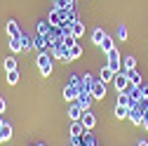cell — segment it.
<instances>
[{
  "mask_svg": "<svg viewBox=\"0 0 148 146\" xmlns=\"http://www.w3.org/2000/svg\"><path fill=\"white\" fill-rule=\"evenodd\" d=\"M21 45H24V50H33V35L31 33H21Z\"/></svg>",
  "mask_w": 148,
  "mask_h": 146,
  "instance_id": "25",
  "label": "cell"
},
{
  "mask_svg": "<svg viewBox=\"0 0 148 146\" xmlns=\"http://www.w3.org/2000/svg\"><path fill=\"white\" fill-rule=\"evenodd\" d=\"M10 50H12V54H19V52H24L21 35H19V38H10Z\"/></svg>",
  "mask_w": 148,
  "mask_h": 146,
  "instance_id": "18",
  "label": "cell"
},
{
  "mask_svg": "<svg viewBox=\"0 0 148 146\" xmlns=\"http://www.w3.org/2000/svg\"><path fill=\"white\" fill-rule=\"evenodd\" d=\"M118 104H120V106H127V108H132L136 101L132 99V94H129V92H120V94H118Z\"/></svg>",
  "mask_w": 148,
  "mask_h": 146,
  "instance_id": "14",
  "label": "cell"
},
{
  "mask_svg": "<svg viewBox=\"0 0 148 146\" xmlns=\"http://www.w3.org/2000/svg\"><path fill=\"white\" fill-rule=\"evenodd\" d=\"M33 50H38V52L47 50V38H45V35H38V33L33 35Z\"/></svg>",
  "mask_w": 148,
  "mask_h": 146,
  "instance_id": "13",
  "label": "cell"
},
{
  "mask_svg": "<svg viewBox=\"0 0 148 146\" xmlns=\"http://www.w3.org/2000/svg\"><path fill=\"white\" fill-rule=\"evenodd\" d=\"M127 116H129V108H127V106H120V104H118V106H115V118H118V120H125Z\"/></svg>",
  "mask_w": 148,
  "mask_h": 146,
  "instance_id": "24",
  "label": "cell"
},
{
  "mask_svg": "<svg viewBox=\"0 0 148 146\" xmlns=\"http://www.w3.org/2000/svg\"><path fill=\"white\" fill-rule=\"evenodd\" d=\"M127 118H129V120H132L134 125H141L146 116H143V111H141V108H139V104H134L132 108H129V116H127Z\"/></svg>",
  "mask_w": 148,
  "mask_h": 146,
  "instance_id": "8",
  "label": "cell"
},
{
  "mask_svg": "<svg viewBox=\"0 0 148 146\" xmlns=\"http://www.w3.org/2000/svg\"><path fill=\"white\" fill-rule=\"evenodd\" d=\"M3 125H5V123H3V118H0V127H3Z\"/></svg>",
  "mask_w": 148,
  "mask_h": 146,
  "instance_id": "32",
  "label": "cell"
},
{
  "mask_svg": "<svg viewBox=\"0 0 148 146\" xmlns=\"http://www.w3.org/2000/svg\"><path fill=\"white\" fill-rule=\"evenodd\" d=\"M92 97L94 99H103L106 97V83H101V80H94V85H92Z\"/></svg>",
  "mask_w": 148,
  "mask_h": 146,
  "instance_id": "9",
  "label": "cell"
},
{
  "mask_svg": "<svg viewBox=\"0 0 148 146\" xmlns=\"http://www.w3.org/2000/svg\"><path fill=\"white\" fill-rule=\"evenodd\" d=\"M127 80H129V85H132V87H139V85L143 83V78H141V73H139L136 68H132V71H127Z\"/></svg>",
  "mask_w": 148,
  "mask_h": 146,
  "instance_id": "12",
  "label": "cell"
},
{
  "mask_svg": "<svg viewBox=\"0 0 148 146\" xmlns=\"http://www.w3.org/2000/svg\"><path fill=\"white\" fill-rule=\"evenodd\" d=\"M80 123H82V127H85V130H94V125H97V116L87 108V111L82 113V118H80Z\"/></svg>",
  "mask_w": 148,
  "mask_h": 146,
  "instance_id": "7",
  "label": "cell"
},
{
  "mask_svg": "<svg viewBox=\"0 0 148 146\" xmlns=\"http://www.w3.org/2000/svg\"><path fill=\"white\" fill-rule=\"evenodd\" d=\"M78 97H80V85L68 83V85L64 87V99H66V101H78Z\"/></svg>",
  "mask_w": 148,
  "mask_h": 146,
  "instance_id": "5",
  "label": "cell"
},
{
  "mask_svg": "<svg viewBox=\"0 0 148 146\" xmlns=\"http://www.w3.org/2000/svg\"><path fill=\"white\" fill-rule=\"evenodd\" d=\"M92 101H94V97H92V92H80V97H78V104L85 108V111H87V108L92 106Z\"/></svg>",
  "mask_w": 148,
  "mask_h": 146,
  "instance_id": "15",
  "label": "cell"
},
{
  "mask_svg": "<svg viewBox=\"0 0 148 146\" xmlns=\"http://www.w3.org/2000/svg\"><path fill=\"white\" fill-rule=\"evenodd\" d=\"M71 146H75V144H71Z\"/></svg>",
  "mask_w": 148,
  "mask_h": 146,
  "instance_id": "34",
  "label": "cell"
},
{
  "mask_svg": "<svg viewBox=\"0 0 148 146\" xmlns=\"http://www.w3.org/2000/svg\"><path fill=\"white\" fill-rule=\"evenodd\" d=\"M106 57H108V61H106V66L110 68V71H113V73H120L122 71V57H120V52L113 47V50H110L108 54H106Z\"/></svg>",
  "mask_w": 148,
  "mask_h": 146,
  "instance_id": "3",
  "label": "cell"
},
{
  "mask_svg": "<svg viewBox=\"0 0 148 146\" xmlns=\"http://www.w3.org/2000/svg\"><path fill=\"white\" fill-rule=\"evenodd\" d=\"M127 35H129L127 26H120V28H118V40H122V43H125V40H127Z\"/></svg>",
  "mask_w": 148,
  "mask_h": 146,
  "instance_id": "29",
  "label": "cell"
},
{
  "mask_svg": "<svg viewBox=\"0 0 148 146\" xmlns=\"http://www.w3.org/2000/svg\"><path fill=\"white\" fill-rule=\"evenodd\" d=\"M113 78H115V73H113V71H110L108 66H103V68H101V73H99V80L108 85V83H113Z\"/></svg>",
  "mask_w": 148,
  "mask_h": 146,
  "instance_id": "17",
  "label": "cell"
},
{
  "mask_svg": "<svg viewBox=\"0 0 148 146\" xmlns=\"http://www.w3.org/2000/svg\"><path fill=\"white\" fill-rule=\"evenodd\" d=\"M5 28H7V35H10V38H19V35L24 33V31L19 28V24H16V19H10Z\"/></svg>",
  "mask_w": 148,
  "mask_h": 146,
  "instance_id": "11",
  "label": "cell"
},
{
  "mask_svg": "<svg viewBox=\"0 0 148 146\" xmlns=\"http://www.w3.org/2000/svg\"><path fill=\"white\" fill-rule=\"evenodd\" d=\"M38 146H45V144H38Z\"/></svg>",
  "mask_w": 148,
  "mask_h": 146,
  "instance_id": "33",
  "label": "cell"
},
{
  "mask_svg": "<svg viewBox=\"0 0 148 146\" xmlns=\"http://www.w3.org/2000/svg\"><path fill=\"white\" fill-rule=\"evenodd\" d=\"M82 113H85V108H82L78 101H73V104H71V108H68V120H71V123H75V120H80V118H82Z\"/></svg>",
  "mask_w": 148,
  "mask_h": 146,
  "instance_id": "6",
  "label": "cell"
},
{
  "mask_svg": "<svg viewBox=\"0 0 148 146\" xmlns=\"http://www.w3.org/2000/svg\"><path fill=\"white\" fill-rule=\"evenodd\" d=\"M71 33H73V38H82V35H85V26H82V21H73Z\"/></svg>",
  "mask_w": 148,
  "mask_h": 146,
  "instance_id": "19",
  "label": "cell"
},
{
  "mask_svg": "<svg viewBox=\"0 0 148 146\" xmlns=\"http://www.w3.org/2000/svg\"><path fill=\"white\" fill-rule=\"evenodd\" d=\"M85 132H87V130L82 127V123H80V120H75V123H71V130H68L71 139H80V137H82Z\"/></svg>",
  "mask_w": 148,
  "mask_h": 146,
  "instance_id": "10",
  "label": "cell"
},
{
  "mask_svg": "<svg viewBox=\"0 0 148 146\" xmlns=\"http://www.w3.org/2000/svg\"><path fill=\"white\" fill-rule=\"evenodd\" d=\"M68 57H71V61H75V59H80V57H82V45H80V43H75V45H71V47H68Z\"/></svg>",
  "mask_w": 148,
  "mask_h": 146,
  "instance_id": "16",
  "label": "cell"
},
{
  "mask_svg": "<svg viewBox=\"0 0 148 146\" xmlns=\"http://www.w3.org/2000/svg\"><path fill=\"white\" fill-rule=\"evenodd\" d=\"M99 47L103 50V54H108L110 50H113V47H115V45H113V38H110V35H106V38H103V43H101Z\"/></svg>",
  "mask_w": 148,
  "mask_h": 146,
  "instance_id": "23",
  "label": "cell"
},
{
  "mask_svg": "<svg viewBox=\"0 0 148 146\" xmlns=\"http://www.w3.org/2000/svg\"><path fill=\"white\" fill-rule=\"evenodd\" d=\"M139 146H148V141H139Z\"/></svg>",
  "mask_w": 148,
  "mask_h": 146,
  "instance_id": "31",
  "label": "cell"
},
{
  "mask_svg": "<svg viewBox=\"0 0 148 146\" xmlns=\"http://www.w3.org/2000/svg\"><path fill=\"white\" fill-rule=\"evenodd\" d=\"M5 108H7V104H5V99H3V97H0V113H3Z\"/></svg>",
  "mask_w": 148,
  "mask_h": 146,
  "instance_id": "30",
  "label": "cell"
},
{
  "mask_svg": "<svg viewBox=\"0 0 148 146\" xmlns=\"http://www.w3.org/2000/svg\"><path fill=\"white\" fill-rule=\"evenodd\" d=\"M122 68H125V71H132V68H136V57L127 54V57L122 59Z\"/></svg>",
  "mask_w": 148,
  "mask_h": 146,
  "instance_id": "22",
  "label": "cell"
},
{
  "mask_svg": "<svg viewBox=\"0 0 148 146\" xmlns=\"http://www.w3.org/2000/svg\"><path fill=\"white\" fill-rule=\"evenodd\" d=\"M35 64H38L42 78H49V76H52V71H54V61H52V57H49V52H47V50H45V52H38V57H35Z\"/></svg>",
  "mask_w": 148,
  "mask_h": 146,
  "instance_id": "1",
  "label": "cell"
},
{
  "mask_svg": "<svg viewBox=\"0 0 148 146\" xmlns=\"http://www.w3.org/2000/svg\"><path fill=\"white\" fill-rule=\"evenodd\" d=\"M7 83H10V85H16V83H19V71H7Z\"/></svg>",
  "mask_w": 148,
  "mask_h": 146,
  "instance_id": "28",
  "label": "cell"
},
{
  "mask_svg": "<svg viewBox=\"0 0 148 146\" xmlns=\"http://www.w3.org/2000/svg\"><path fill=\"white\" fill-rule=\"evenodd\" d=\"M103 38H106V31L103 28H94V31H92V43H94V45H101Z\"/></svg>",
  "mask_w": 148,
  "mask_h": 146,
  "instance_id": "20",
  "label": "cell"
},
{
  "mask_svg": "<svg viewBox=\"0 0 148 146\" xmlns=\"http://www.w3.org/2000/svg\"><path fill=\"white\" fill-rule=\"evenodd\" d=\"M5 71H16V57H14V54L5 57Z\"/></svg>",
  "mask_w": 148,
  "mask_h": 146,
  "instance_id": "26",
  "label": "cell"
},
{
  "mask_svg": "<svg viewBox=\"0 0 148 146\" xmlns=\"http://www.w3.org/2000/svg\"><path fill=\"white\" fill-rule=\"evenodd\" d=\"M47 31H49V21H47V19L38 21V28H35V33H38V35H45Z\"/></svg>",
  "mask_w": 148,
  "mask_h": 146,
  "instance_id": "27",
  "label": "cell"
},
{
  "mask_svg": "<svg viewBox=\"0 0 148 146\" xmlns=\"http://www.w3.org/2000/svg\"><path fill=\"white\" fill-rule=\"evenodd\" d=\"M49 26H64L66 21H68V10H59V7H54L52 12H49Z\"/></svg>",
  "mask_w": 148,
  "mask_h": 146,
  "instance_id": "2",
  "label": "cell"
},
{
  "mask_svg": "<svg viewBox=\"0 0 148 146\" xmlns=\"http://www.w3.org/2000/svg\"><path fill=\"white\" fill-rule=\"evenodd\" d=\"M113 85H115L118 92H129V90H132V85H129V80H127V71H125V68H122L120 73H115Z\"/></svg>",
  "mask_w": 148,
  "mask_h": 146,
  "instance_id": "4",
  "label": "cell"
},
{
  "mask_svg": "<svg viewBox=\"0 0 148 146\" xmlns=\"http://www.w3.org/2000/svg\"><path fill=\"white\" fill-rule=\"evenodd\" d=\"M12 139V125L5 123L3 127H0V141H10Z\"/></svg>",
  "mask_w": 148,
  "mask_h": 146,
  "instance_id": "21",
  "label": "cell"
}]
</instances>
